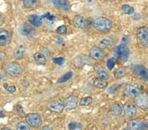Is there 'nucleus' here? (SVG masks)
I'll use <instances>...</instances> for the list:
<instances>
[{
    "label": "nucleus",
    "mask_w": 148,
    "mask_h": 130,
    "mask_svg": "<svg viewBox=\"0 0 148 130\" xmlns=\"http://www.w3.org/2000/svg\"><path fill=\"white\" fill-rule=\"evenodd\" d=\"M3 86H4V88L7 89L9 93H15L16 91V87L14 86H8V84H4Z\"/></svg>",
    "instance_id": "obj_33"
},
{
    "label": "nucleus",
    "mask_w": 148,
    "mask_h": 130,
    "mask_svg": "<svg viewBox=\"0 0 148 130\" xmlns=\"http://www.w3.org/2000/svg\"><path fill=\"white\" fill-rule=\"evenodd\" d=\"M42 20L41 17L36 15H32L28 16L29 22L36 27H39L42 25Z\"/></svg>",
    "instance_id": "obj_19"
},
{
    "label": "nucleus",
    "mask_w": 148,
    "mask_h": 130,
    "mask_svg": "<svg viewBox=\"0 0 148 130\" xmlns=\"http://www.w3.org/2000/svg\"><path fill=\"white\" fill-rule=\"evenodd\" d=\"M34 58L37 63L42 65H45L47 63L46 57L44 54L41 53H36L34 55Z\"/></svg>",
    "instance_id": "obj_21"
},
{
    "label": "nucleus",
    "mask_w": 148,
    "mask_h": 130,
    "mask_svg": "<svg viewBox=\"0 0 148 130\" xmlns=\"http://www.w3.org/2000/svg\"><path fill=\"white\" fill-rule=\"evenodd\" d=\"M16 130H30V126L27 122H18L16 126Z\"/></svg>",
    "instance_id": "obj_30"
},
{
    "label": "nucleus",
    "mask_w": 148,
    "mask_h": 130,
    "mask_svg": "<svg viewBox=\"0 0 148 130\" xmlns=\"http://www.w3.org/2000/svg\"><path fill=\"white\" fill-rule=\"evenodd\" d=\"M40 3L39 0H24V6L27 8H33L38 6Z\"/></svg>",
    "instance_id": "obj_24"
},
{
    "label": "nucleus",
    "mask_w": 148,
    "mask_h": 130,
    "mask_svg": "<svg viewBox=\"0 0 148 130\" xmlns=\"http://www.w3.org/2000/svg\"><path fill=\"white\" fill-rule=\"evenodd\" d=\"M94 27L97 32L106 33L109 32L113 27L111 21L106 17H99L94 21Z\"/></svg>",
    "instance_id": "obj_1"
},
{
    "label": "nucleus",
    "mask_w": 148,
    "mask_h": 130,
    "mask_svg": "<svg viewBox=\"0 0 148 130\" xmlns=\"http://www.w3.org/2000/svg\"><path fill=\"white\" fill-rule=\"evenodd\" d=\"M5 70L9 74L13 76L20 75L23 72L21 66L16 63H8L5 67Z\"/></svg>",
    "instance_id": "obj_11"
},
{
    "label": "nucleus",
    "mask_w": 148,
    "mask_h": 130,
    "mask_svg": "<svg viewBox=\"0 0 148 130\" xmlns=\"http://www.w3.org/2000/svg\"><path fill=\"white\" fill-rule=\"evenodd\" d=\"M26 122L30 127H39L42 124L41 116L36 113H30L26 116Z\"/></svg>",
    "instance_id": "obj_5"
},
{
    "label": "nucleus",
    "mask_w": 148,
    "mask_h": 130,
    "mask_svg": "<svg viewBox=\"0 0 148 130\" xmlns=\"http://www.w3.org/2000/svg\"><path fill=\"white\" fill-rule=\"evenodd\" d=\"M111 112L112 114L114 116H119L121 114L122 112H123V108L118 103H114L111 106Z\"/></svg>",
    "instance_id": "obj_23"
},
{
    "label": "nucleus",
    "mask_w": 148,
    "mask_h": 130,
    "mask_svg": "<svg viewBox=\"0 0 148 130\" xmlns=\"http://www.w3.org/2000/svg\"><path fill=\"white\" fill-rule=\"evenodd\" d=\"M140 93H142V87L137 84H130L126 85L124 89L125 95L129 98H135Z\"/></svg>",
    "instance_id": "obj_2"
},
{
    "label": "nucleus",
    "mask_w": 148,
    "mask_h": 130,
    "mask_svg": "<svg viewBox=\"0 0 148 130\" xmlns=\"http://www.w3.org/2000/svg\"><path fill=\"white\" fill-rule=\"evenodd\" d=\"M9 39V33L5 30H0V46H3L8 44Z\"/></svg>",
    "instance_id": "obj_18"
},
{
    "label": "nucleus",
    "mask_w": 148,
    "mask_h": 130,
    "mask_svg": "<svg viewBox=\"0 0 148 130\" xmlns=\"http://www.w3.org/2000/svg\"><path fill=\"white\" fill-rule=\"evenodd\" d=\"M41 130H53V127H52L51 126L47 125V126H45L44 127H42Z\"/></svg>",
    "instance_id": "obj_38"
},
{
    "label": "nucleus",
    "mask_w": 148,
    "mask_h": 130,
    "mask_svg": "<svg viewBox=\"0 0 148 130\" xmlns=\"http://www.w3.org/2000/svg\"><path fill=\"white\" fill-rule=\"evenodd\" d=\"M1 130H11V129L10 128H9V127H2Z\"/></svg>",
    "instance_id": "obj_42"
},
{
    "label": "nucleus",
    "mask_w": 148,
    "mask_h": 130,
    "mask_svg": "<svg viewBox=\"0 0 148 130\" xmlns=\"http://www.w3.org/2000/svg\"><path fill=\"white\" fill-rule=\"evenodd\" d=\"M94 86L98 89H103L108 86V82L107 80L97 78L94 80Z\"/></svg>",
    "instance_id": "obj_20"
},
{
    "label": "nucleus",
    "mask_w": 148,
    "mask_h": 130,
    "mask_svg": "<svg viewBox=\"0 0 148 130\" xmlns=\"http://www.w3.org/2000/svg\"><path fill=\"white\" fill-rule=\"evenodd\" d=\"M54 6L61 10L68 11L70 10V3L68 0H49Z\"/></svg>",
    "instance_id": "obj_13"
},
{
    "label": "nucleus",
    "mask_w": 148,
    "mask_h": 130,
    "mask_svg": "<svg viewBox=\"0 0 148 130\" xmlns=\"http://www.w3.org/2000/svg\"><path fill=\"white\" fill-rule=\"evenodd\" d=\"M92 101H93V99L92 97L88 96V97H86L81 99L79 103L81 106H88L92 103Z\"/></svg>",
    "instance_id": "obj_28"
},
{
    "label": "nucleus",
    "mask_w": 148,
    "mask_h": 130,
    "mask_svg": "<svg viewBox=\"0 0 148 130\" xmlns=\"http://www.w3.org/2000/svg\"><path fill=\"white\" fill-rule=\"evenodd\" d=\"M32 30H33L32 28L30 25L25 23L21 26L20 32L21 33V34L23 35H28L32 33Z\"/></svg>",
    "instance_id": "obj_22"
},
{
    "label": "nucleus",
    "mask_w": 148,
    "mask_h": 130,
    "mask_svg": "<svg viewBox=\"0 0 148 130\" xmlns=\"http://www.w3.org/2000/svg\"><path fill=\"white\" fill-rule=\"evenodd\" d=\"M73 73L72 72H69L67 73H66L65 74H64L63 76L61 77L59 79L57 83H59V84H62V83H65L66 82H67L68 80H70L71 78L73 77Z\"/></svg>",
    "instance_id": "obj_27"
},
{
    "label": "nucleus",
    "mask_w": 148,
    "mask_h": 130,
    "mask_svg": "<svg viewBox=\"0 0 148 130\" xmlns=\"http://www.w3.org/2000/svg\"><path fill=\"white\" fill-rule=\"evenodd\" d=\"M68 128L69 130H82V126L79 122H71L68 125Z\"/></svg>",
    "instance_id": "obj_26"
},
{
    "label": "nucleus",
    "mask_w": 148,
    "mask_h": 130,
    "mask_svg": "<svg viewBox=\"0 0 148 130\" xmlns=\"http://www.w3.org/2000/svg\"><path fill=\"white\" fill-rule=\"evenodd\" d=\"M106 1H113V0H106Z\"/></svg>",
    "instance_id": "obj_45"
},
{
    "label": "nucleus",
    "mask_w": 148,
    "mask_h": 130,
    "mask_svg": "<svg viewBox=\"0 0 148 130\" xmlns=\"http://www.w3.org/2000/svg\"><path fill=\"white\" fill-rule=\"evenodd\" d=\"M87 4L88 5H92L93 3H94V2L95 1V0H86Z\"/></svg>",
    "instance_id": "obj_39"
},
{
    "label": "nucleus",
    "mask_w": 148,
    "mask_h": 130,
    "mask_svg": "<svg viewBox=\"0 0 148 130\" xmlns=\"http://www.w3.org/2000/svg\"><path fill=\"white\" fill-rule=\"evenodd\" d=\"M4 22V17L2 15H0V25Z\"/></svg>",
    "instance_id": "obj_40"
},
{
    "label": "nucleus",
    "mask_w": 148,
    "mask_h": 130,
    "mask_svg": "<svg viewBox=\"0 0 148 130\" xmlns=\"http://www.w3.org/2000/svg\"><path fill=\"white\" fill-rule=\"evenodd\" d=\"M129 130H147L148 122L140 119H132L128 123Z\"/></svg>",
    "instance_id": "obj_3"
},
{
    "label": "nucleus",
    "mask_w": 148,
    "mask_h": 130,
    "mask_svg": "<svg viewBox=\"0 0 148 130\" xmlns=\"http://www.w3.org/2000/svg\"><path fill=\"white\" fill-rule=\"evenodd\" d=\"M1 60H2V55L1 54V52H0V61H1Z\"/></svg>",
    "instance_id": "obj_43"
},
{
    "label": "nucleus",
    "mask_w": 148,
    "mask_h": 130,
    "mask_svg": "<svg viewBox=\"0 0 148 130\" xmlns=\"http://www.w3.org/2000/svg\"><path fill=\"white\" fill-rule=\"evenodd\" d=\"M126 70L125 69V68L123 67H121L118 68L117 70H116L114 72V77L116 79H119L121 78L126 76Z\"/></svg>",
    "instance_id": "obj_25"
},
{
    "label": "nucleus",
    "mask_w": 148,
    "mask_h": 130,
    "mask_svg": "<svg viewBox=\"0 0 148 130\" xmlns=\"http://www.w3.org/2000/svg\"><path fill=\"white\" fill-rule=\"evenodd\" d=\"M40 17H41L42 19H43V18H47V19H48L49 20H53L55 19V16L51 15V13H50L49 12H47V13L44 14V15L40 16Z\"/></svg>",
    "instance_id": "obj_35"
},
{
    "label": "nucleus",
    "mask_w": 148,
    "mask_h": 130,
    "mask_svg": "<svg viewBox=\"0 0 148 130\" xmlns=\"http://www.w3.org/2000/svg\"><path fill=\"white\" fill-rule=\"evenodd\" d=\"M136 36L140 43L144 47L148 48V27L140 28L136 32Z\"/></svg>",
    "instance_id": "obj_6"
},
{
    "label": "nucleus",
    "mask_w": 148,
    "mask_h": 130,
    "mask_svg": "<svg viewBox=\"0 0 148 130\" xmlns=\"http://www.w3.org/2000/svg\"><path fill=\"white\" fill-rule=\"evenodd\" d=\"M73 22L74 25L76 27L79 28H84L88 27L87 25V19H86L83 16L80 15H76L73 18Z\"/></svg>",
    "instance_id": "obj_15"
},
{
    "label": "nucleus",
    "mask_w": 148,
    "mask_h": 130,
    "mask_svg": "<svg viewBox=\"0 0 148 130\" xmlns=\"http://www.w3.org/2000/svg\"><path fill=\"white\" fill-rule=\"evenodd\" d=\"M53 62L58 65H62L65 62V59L63 57H57L53 59Z\"/></svg>",
    "instance_id": "obj_37"
},
{
    "label": "nucleus",
    "mask_w": 148,
    "mask_h": 130,
    "mask_svg": "<svg viewBox=\"0 0 148 130\" xmlns=\"http://www.w3.org/2000/svg\"><path fill=\"white\" fill-rule=\"evenodd\" d=\"M16 112H17V114L19 116H23L25 115V112H24L23 106L21 105H18L17 106H16Z\"/></svg>",
    "instance_id": "obj_36"
},
{
    "label": "nucleus",
    "mask_w": 148,
    "mask_h": 130,
    "mask_svg": "<svg viewBox=\"0 0 148 130\" xmlns=\"http://www.w3.org/2000/svg\"><path fill=\"white\" fill-rule=\"evenodd\" d=\"M67 32V28H66V26L62 25L60 27L57 28V32L59 34H65Z\"/></svg>",
    "instance_id": "obj_32"
},
{
    "label": "nucleus",
    "mask_w": 148,
    "mask_h": 130,
    "mask_svg": "<svg viewBox=\"0 0 148 130\" xmlns=\"http://www.w3.org/2000/svg\"><path fill=\"white\" fill-rule=\"evenodd\" d=\"M90 56L95 61H101L106 56V53L99 47L94 46L90 50Z\"/></svg>",
    "instance_id": "obj_9"
},
{
    "label": "nucleus",
    "mask_w": 148,
    "mask_h": 130,
    "mask_svg": "<svg viewBox=\"0 0 148 130\" xmlns=\"http://www.w3.org/2000/svg\"><path fill=\"white\" fill-rule=\"evenodd\" d=\"M116 55L119 59L126 62L128 61L130 55L129 48L125 44L119 45L116 49Z\"/></svg>",
    "instance_id": "obj_8"
},
{
    "label": "nucleus",
    "mask_w": 148,
    "mask_h": 130,
    "mask_svg": "<svg viewBox=\"0 0 148 130\" xmlns=\"http://www.w3.org/2000/svg\"><path fill=\"white\" fill-rule=\"evenodd\" d=\"M100 44L103 47H109V46H111L112 45V42L111 40L109 39H102L101 41H100Z\"/></svg>",
    "instance_id": "obj_34"
},
{
    "label": "nucleus",
    "mask_w": 148,
    "mask_h": 130,
    "mask_svg": "<svg viewBox=\"0 0 148 130\" xmlns=\"http://www.w3.org/2000/svg\"><path fill=\"white\" fill-rule=\"evenodd\" d=\"M135 103L141 109L146 110L148 108V96L144 93H140L136 97Z\"/></svg>",
    "instance_id": "obj_10"
},
{
    "label": "nucleus",
    "mask_w": 148,
    "mask_h": 130,
    "mask_svg": "<svg viewBox=\"0 0 148 130\" xmlns=\"http://www.w3.org/2000/svg\"><path fill=\"white\" fill-rule=\"evenodd\" d=\"M47 108L51 112L56 113H61L65 108V104L64 101L61 99H56L53 100L48 103L47 105Z\"/></svg>",
    "instance_id": "obj_7"
},
{
    "label": "nucleus",
    "mask_w": 148,
    "mask_h": 130,
    "mask_svg": "<svg viewBox=\"0 0 148 130\" xmlns=\"http://www.w3.org/2000/svg\"><path fill=\"white\" fill-rule=\"evenodd\" d=\"M25 51H26V47L23 44L18 45L13 51L14 56H15L16 59L22 58L24 55V54L25 53Z\"/></svg>",
    "instance_id": "obj_17"
},
{
    "label": "nucleus",
    "mask_w": 148,
    "mask_h": 130,
    "mask_svg": "<svg viewBox=\"0 0 148 130\" xmlns=\"http://www.w3.org/2000/svg\"><path fill=\"white\" fill-rule=\"evenodd\" d=\"M123 110L127 117L132 118L136 114V107L131 103H125L123 107Z\"/></svg>",
    "instance_id": "obj_14"
},
{
    "label": "nucleus",
    "mask_w": 148,
    "mask_h": 130,
    "mask_svg": "<svg viewBox=\"0 0 148 130\" xmlns=\"http://www.w3.org/2000/svg\"><path fill=\"white\" fill-rule=\"evenodd\" d=\"M115 59L114 58H111L109 59L108 61H107V68H109V70H111L113 68H114V65H115Z\"/></svg>",
    "instance_id": "obj_31"
},
{
    "label": "nucleus",
    "mask_w": 148,
    "mask_h": 130,
    "mask_svg": "<svg viewBox=\"0 0 148 130\" xmlns=\"http://www.w3.org/2000/svg\"><path fill=\"white\" fill-rule=\"evenodd\" d=\"M123 130H129V129H128V128H126V129H123Z\"/></svg>",
    "instance_id": "obj_44"
},
{
    "label": "nucleus",
    "mask_w": 148,
    "mask_h": 130,
    "mask_svg": "<svg viewBox=\"0 0 148 130\" xmlns=\"http://www.w3.org/2000/svg\"><path fill=\"white\" fill-rule=\"evenodd\" d=\"M122 9H123L124 13L126 14V15H132V13H134V9L132 7L130 6L129 5H123L122 6Z\"/></svg>",
    "instance_id": "obj_29"
},
{
    "label": "nucleus",
    "mask_w": 148,
    "mask_h": 130,
    "mask_svg": "<svg viewBox=\"0 0 148 130\" xmlns=\"http://www.w3.org/2000/svg\"><path fill=\"white\" fill-rule=\"evenodd\" d=\"M4 116H5L4 112H3V111L0 110V117H3Z\"/></svg>",
    "instance_id": "obj_41"
},
{
    "label": "nucleus",
    "mask_w": 148,
    "mask_h": 130,
    "mask_svg": "<svg viewBox=\"0 0 148 130\" xmlns=\"http://www.w3.org/2000/svg\"><path fill=\"white\" fill-rule=\"evenodd\" d=\"M78 103V99L75 95H71L64 101L65 108L67 110H73L76 108Z\"/></svg>",
    "instance_id": "obj_12"
},
{
    "label": "nucleus",
    "mask_w": 148,
    "mask_h": 130,
    "mask_svg": "<svg viewBox=\"0 0 148 130\" xmlns=\"http://www.w3.org/2000/svg\"><path fill=\"white\" fill-rule=\"evenodd\" d=\"M132 70L137 77L145 82H148V68L141 65H134Z\"/></svg>",
    "instance_id": "obj_4"
},
{
    "label": "nucleus",
    "mask_w": 148,
    "mask_h": 130,
    "mask_svg": "<svg viewBox=\"0 0 148 130\" xmlns=\"http://www.w3.org/2000/svg\"><path fill=\"white\" fill-rule=\"evenodd\" d=\"M94 70L96 75L99 78L105 80H107L109 78V74L104 68L100 66H95L94 67Z\"/></svg>",
    "instance_id": "obj_16"
}]
</instances>
